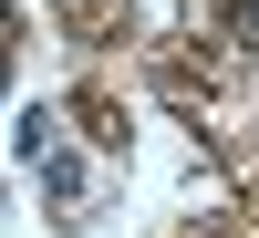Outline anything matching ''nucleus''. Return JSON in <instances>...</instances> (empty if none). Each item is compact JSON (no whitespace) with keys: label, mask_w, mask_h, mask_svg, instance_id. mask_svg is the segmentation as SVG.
Wrapping results in <instances>:
<instances>
[{"label":"nucleus","mask_w":259,"mask_h":238,"mask_svg":"<svg viewBox=\"0 0 259 238\" xmlns=\"http://www.w3.org/2000/svg\"><path fill=\"white\" fill-rule=\"evenodd\" d=\"M41 186H52V207L73 218V207H83V186H94V176H83V156H41Z\"/></svg>","instance_id":"nucleus-1"},{"label":"nucleus","mask_w":259,"mask_h":238,"mask_svg":"<svg viewBox=\"0 0 259 238\" xmlns=\"http://www.w3.org/2000/svg\"><path fill=\"white\" fill-rule=\"evenodd\" d=\"M11 145H21V166H31V156H52V114H41V104H31V114L11 124Z\"/></svg>","instance_id":"nucleus-2"},{"label":"nucleus","mask_w":259,"mask_h":238,"mask_svg":"<svg viewBox=\"0 0 259 238\" xmlns=\"http://www.w3.org/2000/svg\"><path fill=\"white\" fill-rule=\"evenodd\" d=\"M228 31H239V52H259V0H228Z\"/></svg>","instance_id":"nucleus-3"}]
</instances>
